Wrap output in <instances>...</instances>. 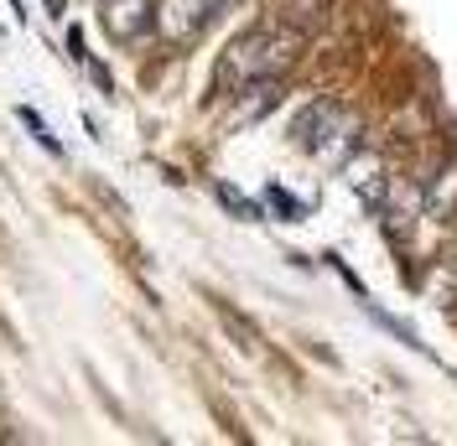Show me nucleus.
<instances>
[{
    "label": "nucleus",
    "instance_id": "1",
    "mask_svg": "<svg viewBox=\"0 0 457 446\" xmlns=\"http://www.w3.org/2000/svg\"><path fill=\"white\" fill-rule=\"evenodd\" d=\"M302 47H307V31L281 21V16L270 11L265 21L245 27L224 53H219L213 78H208V94H213V99H234V94H245V88L260 84V78H286V73L296 68Z\"/></svg>",
    "mask_w": 457,
    "mask_h": 446
},
{
    "label": "nucleus",
    "instance_id": "2",
    "mask_svg": "<svg viewBox=\"0 0 457 446\" xmlns=\"http://www.w3.org/2000/svg\"><path fill=\"white\" fill-rule=\"evenodd\" d=\"M228 0H156V37L167 47H193L203 31L219 21Z\"/></svg>",
    "mask_w": 457,
    "mask_h": 446
},
{
    "label": "nucleus",
    "instance_id": "3",
    "mask_svg": "<svg viewBox=\"0 0 457 446\" xmlns=\"http://www.w3.org/2000/svg\"><path fill=\"white\" fill-rule=\"evenodd\" d=\"M99 27L114 47H130L156 27V0H99Z\"/></svg>",
    "mask_w": 457,
    "mask_h": 446
},
{
    "label": "nucleus",
    "instance_id": "4",
    "mask_svg": "<svg viewBox=\"0 0 457 446\" xmlns=\"http://www.w3.org/2000/svg\"><path fill=\"white\" fill-rule=\"evenodd\" d=\"M343 114H348V110H343L338 99H312V104H302L296 120H291V145H302L307 156H317V151H322V140L343 125Z\"/></svg>",
    "mask_w": 457,
    "mask_h": 446
},
{
    "label": "nucleus",
    "instance_id": "5",
    "mask_svg": "<svg viewBox=\"0 0 457 446\" xmlns=\"http://www.w3.org/2000/svg\"><path fill=\"white\" fill-rule=\"evenodd\" d=\"M234 99H239L234 125H250V120H260V114H270L281 104V78H260V84H250L245 94H234Z\"/></svg>",
    "mask_w": 457,
    "mask_h": 446
},
{
    "label": "nucleus",
    "instance_id": "6",
    "mask_svg": "<svg viewBox=\"0 0 457 446\" xmlns=\"http://www.w3.org/2000/svg\"><path fill=\"white\" fill-rule=\"evenodd\" d=\"M328 11H333V0H276V16L302 31H317L328 21Z\"/></svg>",
    "mask_w": 457,
    "mask_h": 446
},
{
    "label": "nucleus",
    "instance_id": "7",
    "mask_svg": "<svg viewBox=\"0 0 457 446\" xmlns=\"http://www.w3.org/2000/svg\"><path fill=\"white\" fill-rule=\"evenodd\" d=\"M427 208L436 213V219H447L457 208V167L436 171V182H427Z\"/></svg>",
    "mask_w": 457,
    "mask_h": 446
},
{
    "label": "nucleus",
    "instance_id": "8",
    "mask_svg": "<svg viewBox=\"0 0 457 446\" xmlns=\"http://www.w3.org/2000/svg\"><path fill=\"white\" fill-rule=\"evenodd\" d=\"M213 197L224 202L228 213H234V219H265V208H260L255 197H245L239 187H228V182H213Z\"/></svg>",
    "mask_w": 457,
    "mask_h": 446
},
{
    "label": "nucleus",
    "instance_id": "9",
    "mask_svg": "<svg viewBox=\"0 0 457 446\" xmlns=\"http://www.w3.org/2000/svg\"><path fill=\"white\" fill-rule=\"evenodd\" d=\"M16 114H21V125H27L31 136H37V145H42L47 156H62V145H57V136H53V130H47V120H42V114H37V110H31V104H21V110H16Z\"/></svg>",
    "mask_w": 457,
    "mask_h": 446
},
{
    "label": "nucleus",
    "instance_id": "10",
    "mask_svg": "<svg viewBox=\"0 0 457 446\" xmlns=\"http://www.w3.org/2000/svg\"><path fill=\"white\" fill-rule=\"evenodd\" d=\"M265 202H270V208H276V213H281L286 223H296V219H302V213H307V208H302L296 197L286 193V187H265Z\"/></svg>",
    "mask_w": 457,
    "mask_h": 446
}]
</instances>
